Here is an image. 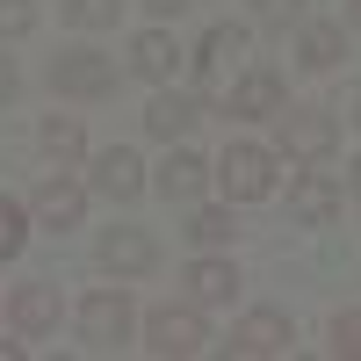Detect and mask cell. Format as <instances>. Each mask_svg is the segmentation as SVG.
<instances>
[{
	"label": "cell",
	"mask_w": 361,
	"mask_h": 361,
	"mask_svg": "<svg viewBox=\"0 0 361 361\" xmlns=\"http://www.w3.org/2000/svg\"><path fill=\"white\" fill-rule=\"evenodd\" d=\"M188 231L202 238V246H224V238H231V209H202V217H195Z\"/></svg>",
	"instance_id": "22"
},
{
	"label": "cell",
	"mask_w": 361,
	"mask_h": 361,
	"mask_svg": "<svg viewBox=\"0 0 361 361\" xmlns=\"http://www.w3.org/2000/svg\"><path fill=\"white\" fill-rule=\"evenodd\" d=\"M80 209H87V195L73 188V180H44V188H37V217H44L51 231H66V224H80Z\"/></svg>",
	"instance_id": "14"
},
{
	"label": "cell",
	"mask_w": 361,
	"mask_h": 361,
	"mask_svg": "<svg viewBox=\"0 0 361 361\" xmlns=\"http://www.w3.org/2000/svg\"><path fill=\"white\" fill-rule=\"evenodd\" d=\"M217 180H224L231 202H260V195H275V159H267L260 145H231L217 159Z\"/></svg>",
	"instance_id": "2"
},
{
	"label": "cell",
	"mask_w": 361,
	"mask_h": 361,
	"mask_svg": "<svg viewBox=\"0 0 361 361\" xmlns=\"http://www.w3.org/2000/svg\"><path fill=\"white\" fill-rule=\"evenodd\" d=\"M29 22H37V8H29V0H0V37H22Z\"/></svg>",
	"instance_id": "23"
},
{
	"label": "cell",
	"mask_w": 361,
	"mask_h": 361,
	"mask_svg": "<svg viewBox=\"0 0 361 361\" xmlns=\"http://www.w3.org/2000/svg\"><path fill=\"white\" fill-rule=\"evenodd\" d=\"M282 109V80L275 73H246L231 87V116H246V123H260V116H275Z\"/></svg>",
	"instance_id": "11"
},
{
	"label": "cell",
	"mask_w": 361,
	"mask_h": 361,
	"mask_svg": "<svg viewBox=\"0 0 361 361\" xmlns=\"http://www.w3.org/2000/svg\"><path fill=\"white\" fill-rule=\"evenodd\" d=\"M22 238H29V224H22V209H15L8 195H0V260H8V253H22Z\"/></svg>",
	"instance_id": "20"
},
{
	"label": "cell",
	"mask_w": 361,
	"mask_h": 361,
	"mask_svg": "<svg viewBox=\"0 0 361 361\" xmlns=\"http://www.w3.org/2000/svg\"><path fill=\"white\" fill-rule=\"evenodd\" d=\"M333 354H340V361H347V354L361 361V311H340V318H333Z\"/></svg>",
	"instance_id": "21"
},
{
	"label": "cell",
	"mask_w": 361,
	"mask_h": 361,
	"mask_svg": "<svg viewBox=\"0 0 361 361\" xmlns=\"http://www.w3.org/2000/svg\"><path fill=\"white\" fill-rule=\"evenodd\" d=\"M145 8H152V15H180V8H188V0H145Z\"/></svg>",
	"instance_id": "26"
},
{
	"label": "cell",
	"mask_w": 361,
	"mask_h": 361,
	"mask_svg": "<svg viewBox=\"0 0 361 361\" xmlns=\"http://www.w3.org/2000/svg\"><path fill=\"white\" fill-rule=\"evenodd\" d=\"M15 94V66H8V51H0V102Z\"/></svg>",
	"instance_id": "25"
},
{
	"label": "cell",
	"mask_w": 361,
	"mask_h": 361,
	"mask_svg": "<svg viewBox=\"0 0 361 361\" xmlns=\"http://www.w3.org/2000/svg\"><path fill=\"white\" fill-rule=\"evenodd\" d=\"M44 152H51V159H66V166L87 152V137H80V123H73V116H51V123H44Z\"/></svg>",
	"instance_id": "17"
},
{
	"label": "cell",
	"mask_w": 361,
	"mask_h": 361,
	"mask_svg": "<svg viewBox=\"0 0 361 361\" xmlns=\"http://www.w3.org/2000/svg\"><path fill=\"white\" fill-rule=\"evenodd\" d=\"M159 253H152V238H145L137 224H116V231H102V267L109 275H145Z\"/></svg>",
	"instance_id": "7"
},
{
	"label": "cell",
	"mask_w": 361,
	"mask_h": 361,
	"mask_svg": "<svg viewBox=\"0 0 361 361\" xmlns=\"http://www.w3.org/2000/svg\"><path fill=\"white\" fill-rule=\"evenodd\" d=\"M253 15H260V22H296V15H304V0H253Z\"/></svg>",
	"instance_id": "24"
},
{
	"label": "cell",
	"mask_w": 361,
	"mask_h": 361,
	"mask_svg": "<svg viewBox=\"0 0 361 361\" xmlns=\"http://www.w3.org/2000/svg\"><path fill=\"white\" fill-rule=\"evenodd\" d=\"M202 318L195 311H152V325H145V347L152 354H202Z\"/></svg>",
	"instance_id": "5"
},
{
	"label": "cell",
	"mask_w": 361,
	"mask_h": 361,
	"mask_svg": "<svg viewBox=\"0 0 361 361\" xmlns=\"http://www.w3.org/2000/svg\"><path fill=\"white\" fill-rule=\"evenodd\" d=\"M347 15H354V29H361V0H347Z\"/></svg>",
	"instance_id": "27"
},
{
	"label": "cell",
	"mask_w": 361,
	"mask_h": 361,
	"mask_svg": "<svg viewBox=\"0 0 361 361\" xmlns=\"http://www.w3.org/2000/svg\"><path fill=\"white\" fill-rule=\"evenodd\" d=\"M354 195H361V159H354Z\"/></svg>",
	"instance_id": "28"
},
{
	"label": "cell",
	"mask_w": 361,
	"mask_h": 361,
	"mask_svg": "<svg viewBox=\"0 0 361 361\" xmlns=\"http://www.w3.org/2000/svg\"><path fill=\"white\" fill-rule=\"evenodd\" d=\"M289 318L282 311H253V318H238L231 325V354H289Z\"/></svg>",
	"instance_id": "6"
},
{
	"label": "cell",
	"mask_w": 361,
	"mask_h": 361,
	"mask_svg": "<svg viewBox=\"0 0 361 361\" xmlns=\"http://www.w3.org/2000/svg\"><path fill=\"white\" fill-rule=\"evenodd\" d=\"M289 209H296V217H304V224H333L340 217V188H333V180H325V173H296L289 180Z\"/></svg>",
	"instance_id": "8"
},
{
	"label": "cell",
	"mask_w": 361,
	"mask_h": 361,
	"mask_svg": "<svg viewBox=\"0 0 361 361\" xmlns=\"http://www.w3.org/2000/svg\"><path fill=\"white\" fill-rule=\"evenodd\" d=\"M354 116H361V109H354Z\"/></svg>",
	"instance_id": "29"
},
{
	"label": "cell",
	"mask_w": 361,
	"mask_h": 361,
	"mask_svg": "<svg viewBox=\"0 0 361 361\" xmlns=\"http://www.w3.org/2000/svg\"><path fill=\"white\" fill-rule=\"evenodd\" d=\"M51 87L58 94H80V102H94V94H109L116 87V66L102 51H58V66H51Z\"/></svg>",
	"instance_id": "4"
},
{
	"label": "cell",
	"mask_w": 361,
	"mask_h": 361,
	"mask_svg": "<svg viewBox=\"0 0 361 361\" xmlns=\"http://www.w3.org/2000/svg\"><path fill=\"white\" fill-rule=\"evenodd\" d=\"M94 188H102L109 202H130V195L145 188V159L123 152V145H116V152H102V159H94Z\"/></svg>",
	"instance_id": "9"
},
{
	"label": "cell",
	"mask_w": 361,
	"mask_h": 361,
	"mask_svg": "<svg viewBox=\"0 0 361 361\" xmlns=\"http://www.w3.org/2000/svg\"><path fill=\"white\" fill-rule=\"evenodd\" d=\"M275 145L289 159H304V166H318V159H333V145H340V123L325 109H275Z\"/></svg>",
	"instance_id": "1"
},
{
	"label": "cell",
	"mask_w": 361,
	"mask_h": 361,
	"mask_svg": "<svg viewBox=\"0 0 361 361\" xmlns=\"http://www.w3.org/2000/svg\"><path fill=\"white\" fill-rule=\"evenodd\" d=\"M15 325H22L29 340H44L51 325H58V289L51 282H22L15 289Z\"/></svg>",
	"instance_id": "10"
},
{
	"label": "cell",
	"mask_w": 361,
	"mask_h": 361,
	"mask_svg": "<svg viewBox=\"0 0 361 361\" xmlns=\"http://www.w3.org/2000/svg\"><path fill=\"white\" fill-rule=\"evenodd\" d=\"M145 123H152V137H166V145H173V137H188L195 102H188V94H159L152 109H145Z\"/></svg>",
	"instance_id": "15"
},
{
	"label": "cell",
	"mask_w": 361,
	"mask_h": 361,
	"mask_svg": "<svg viewBox=\"0 0 361 361\" xmlns=\"http://www.w3.org/2000/svg\"><path fill=\"white\" fill-rule=\"evenodd\" d=\"M202 180H209V166H202L195 152H173V159L159 166V195H166V202H195Z\"/></svg>",
	"instance_id": "12"
},
{
	"label": "cell",
	"mask_w": 361,
	"mask_h": 361,
	"mask_svg": "<svg viewBox=\"0 0 361 361\" xmlns=\"http://www.w3.org/2000/svg\"><path fill=\"white\" fill-rule=\"evenodd\" d=\"M116 15H123V0H66V22L73 29H109Z\"/></svg>",
	"instance_id": "19"
},
{
	"label": "cell",
	"mask_w": 361,
	"mask_h": 361,
	"mask_svg": "<svg viewBox=\"0 0 361 361\" xmlns=\"http://www.w3.org/2000/svg\"><path fill=\"white\" fill-rule=\"evenodd\" d=\"M304 66H340V29L333 22H311L304 29Z\"/></svg>",
	"instance_id": "18"
},
{
	"label": "cell",
	"mask_w": 361,
	"mask_h": 361,
	"mask_svg": "<svg viewBox=\"0 0 361 361\" xmlns=\"http://www.w3.org/2000/svg\"><path fill=\"white\" fill-rule=\"evenodd\" d=\"M231 289H238V275H231L224 260H195L188 267V296H195V304H224Z\"/></svg>",
	"instance_id": "16"
},
{
	"label": "cell",
	"mask_w": 361,
	"mask_h": 361,
	"mask_svg": "<svg viewBox=\"0 0 361 361\" xmlns=\"http://www.w3.org/2000/svg\"><path fill=\"white\" fill-rule=\"evenodd\" d=\"M80 333H87V347H123L130 340V296L123 289H94V296H87V304H80Z\"/></svg>",
	"instance_id": "3"
},
{
	"label": "cell",
	"mask_w": 361,
	"mask_h": 361,
	"mask_svg": "<svg viewBox=\"0 0 361 361\" xmlns=\"http://www.w3.org/2000/svg\"><path fill=\"white\" fill-rule=\"evenodd\" d=\"M130 66H137L145 80H173V66H180V51H173V37H166V29H145V37L130 44Z\"/></svg>",
	"instance_id": "13"
}]
</instances>
